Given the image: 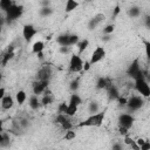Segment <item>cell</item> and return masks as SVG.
Masks as SVG:
<instances>
[{"mask_svg":"<svg viewBox=\"0 0 150 150\" xmlns=\"http://www.w3.org/2000/svg\"><path fill=\"white\" fill-rule=\"evenodd\" d=\"M105 117V110L103 111H97L94 114H90L84 121L80 122L76 127L77 128H84V127H101L103 124Z\"/></svg>","mask_w":150,"mask_h":150,"instance_id":"6da1fadb","label":"cell"},{"mask_svg":"<svg viewBox=\"0 0 150 150\" xmlns=\"http://www.w3.org/2000/svg\"><path fill=\"white\" fill-rule=\"evenodd\" d=\"M5 13H6V15H5V21H6L7 23H12V22H14L15 20H18V19L22 15V13H23V6L13 4Z\"/></svg>","mask_w":150,"mask_h":150,"instance_id":"7a4b0ae2","label":"cell"},{"mask_svg":"<svg viewBox=\"0 0 150 150\" xmlns=\"http://www.w3.org/2000/svg\"><path fill=\"white\" fill-rule=\"evenodd\" d=\"M127 73H128V75H129L131 79H134V80L139 79V77H145V73H144V70L142 69L138 59H135V60L131 62V64L128 67Z\"/></svg>","mask_w":150,"mask_h":150,"instance_id":"3957f363","label":"cell"},{"mask_svg":"<svg viewBox=\"0 0 150 150\" xmlns=\"http://www.w3.org/2000/svg\"><path fill=\"white\" fill-rule=\"evenodd\" d=\"M135 89L144 98H148L150 96V87L145 77H139L135 80Z\"/></svg>","mask_w":150,"mask_h":150,"instance_id":"277c9868","label":"cell"},{"mask_svg":"<svg viewBox=\"0 0 150 150\" xmlns=\"http://www.w3.org/2000/svg\"><path fill=\"white\" fill-rule=\"evenodd\" d=\"M143 98L144 97H142L141 95H132L129 98H127L125 105L130 111H137L144 105V100Z\"/></svg>","mask_w":150,"mask_h":150,"instance_id":"5b68a950","label":"cell"},{"mask_svg":"<svg viewBox=\"0 0 150 150\" xmlns=\"http://www.w3.org/2000/svg\"><path fill=\"white\" fill-rule=\"evenodd\" d=\"M69 70L71 73H80L83 70V60L80 54H73L69 60Z\"/></svg>","mask_w":150,"mask_h":150,"instance_id":"8992f818","label":"cell"},{"mask_svg":"<svg viewBox=\"0 0 150 150\" xmlns=\"http://www.w3.org/2000/svg\"><path fill=\"white\" fill-rule=\"evenodd\" d=\"M52 76H53V68L49 64L42 66L36 73V80H40V81H48L49 82Z\"/></svg>","mask_w":150,"mask_h":150,"instance_id":"52a82bcc","label":"cell"},{"mask_svg":"<svg viewBox=\"0 0 150 150\" xmlns=\"http://www.w3.org/2000/svg\"><path fill=\"white\" fill-rule=\"evenodd\" d=\"M55 122L63 129V130H69L73 129V123L70 121V116L66 115V114H57Z\"/></svg>","mask_w":150,"mask_h":150,"instance_id":"ba28073f","label":"cell"},{"mask_svg":"<svg viewBox=\"0 0 150 150\" xmlns=\"http://www.w3.org/2000/svg\"><path fill=\"white\" fill-rule=\"evenodd\" d=\"M104 57H105V49L101 46H97L93 50L89 62H90V64H95V63H98L100 61H102Z\"/></svg>","mask_w":150,"mask_h":150,"instance_id":"9c48e42d","label":"cell"},{"mask_svg":"<svg viewBox=\"0 0 150 150\" xmlns=\"http://www.w3.org/2000/svg\"><path fill=\"white\" fill-rule=\"evenodd\" d=\"M134 122H135V117L131 114L123 112L118 116V125L120 127H124L127 129H130L134 125Z\"/></svg>","mask_w":150,"mask_h":150,"instance_id":"30bf717a","label":"cell"},{"mask_svg":"<svg viewBox=\"0 0 150 150\" xmlns=\"http://www.w3.org/2000/svg\"><path fill=\"white\" fill-rule=\"evenodd\" d=\"M36 32H38V29H36L35 26L32 25V23H26V25H23V27H22V36H23V39H25L27 42H29V41L35 36Z\"/></svg>","mask_w":150,"mask_h":150,"instance_id":"8fae6325","label":"cell"},{"mask_svg":"<svg viewBox=\"0 0 150 150\" xmlns=\"http://www.w3.org/2000/svg\"><path fill=\"white\" fill-rule=\"evenodd\" d=\"M103 21H105V15L103 13H97L91 19H89V21H88V29L89 30L96 29Z\"/></svg>","mask_w":150,"mask_h":150,"instance_id":"7c38bea8","label":"cell"},{"mask_svg":"<svg viewBox=\"0 0 150 150\" xmlns=\"http://www.w3.org/2000/svg\"><path fill=\"white\" fill-rule=\"evenodd\" d=\"M49 82L48 81H40V80H35L33 82V94L35 95H41L43 94V91L48 88Z\"/></svg>","mask_w":150,"mask_h":150,"instance_id":"4fadbf2b","label":"cell"},{"mask_svg":"<svg viewBox=\"0 0 150 150\" xmlns=\"http://www.w3.org/2000/svg\"><path fill=\"white\" fill-rule=\"evenodd\" d=\"M14 105V100L11 95H5L2 98H1V107L2 109L5 110H9L11 108H13Z\"/></svg>","mask_w":150,"mask_h":150,"instance_id":"5bb4252c","label":"cell"},{"mask_svg":"<svg viewBox=\"0 0 150 150\" xmlns=\"http://www.w3.org/2000/svg\"><path fill=\"white\" fill-rule=\"evenodd\" d=\"M53 101H54V97H53V95H52V91L47 88V89L43 91V96H42L40 103H41V105H48V104H50Z\"/></svg>","mask_w":150,"mask_h":150,"instance_id":"9a60e30c","label":"cell"},{"mask_svg":"<svg viewBox=\"0 0 150 150\" xmlns=\"http://www.w3.org/2000/svg\"><path fill=\"white\" fill-rule=\"evenodd\" d=\"M111 84V81L108 79V77H98L97 81H96V88L97 89H107L109 86Z\"/></svg>","mask_w":150,"mask_h":150,"instance_id":"2e32d148","label":"cell"},{"mask_svg":"<svg viewBox=\"0 0 150 150\" xmlns=\"http://www.w3.org/2000/svg\"><path fill=\"white\" fill-rule=\"evenodd\" d=\"M107 91H108V96H109V100H112V101H115V100H117L118 97H120V91H118V89L111 83L108 88H107Z\"/></svg>","mask_w":150,"mask_h":150,"instance_id":"e0dca14e","label":"cell"},{"mask_svg":"<svg viewBox=\"0 0 150 150\" xmlns=\"http://www.w3.org/2000/svg\"><path fill=\"white\" fill-rule=\"evenodd\" d=\"M28 104H29L30 109H33V110H38V109L40 108V105H41L40 100H39V96L35 95V94L30 95V96H29V100H28Z\"/></svg>","mask_w":150,"mask_h":150,"instance_id":"ac0fdd59","label":"cell"},{"mask_svg":"<svg viewBox=\"0 0 150 150\" xmlns=\"http://www.w3.org/2000/svg\"><path fill=\"white\" fill-rule=\"evenodd\" d=\"M127 14H128V16H130V18H138V16L142 14V9H141L139 6L134 5V6H131V7L128 8Z\"/></svg>","mask_w":150,"mask_h":150,"instance_id":"d6986e66","label":"cell"},{"mask_svg":"<svg viewBox=\"0 0 150 150\" xmlns=\"http://www.w3.org/2000/svg\"><path fill=\"white\" fill-rule=\"evenodd\" d=\"M13 56H14V47L13 46H11L9 48H8V50L4 54V56H2V60H1V63H2V66H6L7 64V62L9 61V60H12L13 59Z\"/></svg>","mask_w":150,"mask_h":150,"instance_id":"ffe728a7","label":"cell"},{"mask_svg":"<svg viewBox=\"0 0 150 150\" xmlns=\"http://www.w3.org/2000/svg\"><path fill=\"white\" fill-rule=\"evenodd\" d=\"M56 42H57L60 46H67V47H70V46H69V34L63 33V34L57 35V38H56Z\"/></svg>","mask_w":150,"mask_h":150,"instance_id":"44dd1931","label":"cell"},{"mask_svg":"<svg viewBox=\"0 0 150 150\" xmlns=\"http://www.w3.org/2000/svg\"><path fill=\"white\" fill-rule=\"evenodd\" d=\"M77 7H79V2L76 0H67L66 5H64V11L67 13H70V12L75 11Z\"/></svg>","mask_w":150,"mask_h":150,"instance_id":"7402d4cb","label":"cell"},{"mask_svg":"<svg viewBox=\"0 0 150 150\" xmlns=\"http://www.w3.org/2000/svg\"><path fill=\"white\" fill-rule=\"evenodd\" d=\"M54 13V9L50 6H43L39 9V15L42 18H48Z\"/></svg>","mask_w":150,"mask_h":150,"instance_id":"603a6c76","label":"cell"},{"mask_svg":"<svg viewBox=\"0 0 150 150\" xmlns=\"http://www.w3.org/2000/svg\"><path fill=\"white\" fill-rule=\"evenodd\" d=\"M76 46H77V49H79V54H82V53L88 48L89 41H88V39H82V40H80V41L76 43Z\"/></svg>","mask_w":150,"mask_h":150,"instance_id":"cb8c5ba5","label":"cell"},{"mask_svg":"<svg viewBox=\"0 0 150 150\" xmlns=\"http://www.w3.org/2000/svg\"><path fill=\"white\" fill-rule=\"evenodd\" d=\"M43 49H45V43L42 41H35L33 43V46H32V52L34 54H38L40 52H43Z\"/></svg>","mask_w":150,"mask_h":150,"instance_id":"d4e9b609","label":"cell"},{"mask_svg":"<svg viewBox=\"0 0 150 150\" xmlns=\"http://www.w3.org/2000/svg\"><path fill=\"white\" fill-rule=\"evenodd\" d=\"M68 103H71V104H75V105H81V103H82V98H81V96L79 95V94H76V93H73L71 95H70V97H69V102Z\"/></svg>","mask_w":150,"mask_h":150,"instance_id":"484cf974","label":"cell"},{"mask_svg":"<svg viewBox=\"0 0 150 150\" xmlns=\"http://www.w3.org/2000/svg\"><path fill=\"white\" fill-rule=\"evenodd\" d=\"M77 109H79V107H77V105H75V104H71V103H68V104H67L66 115H68V116L73 117V116H75V114L77 112Z\"/></svg>","mask_w":150,"mask_h":150,"instance_id":"4316f807","label":"cell"},{"mask_svg":"<svg viewBox=\"0 0 150 150\" xmlns=\"http://www.w3.org/2000/svg\"><path fill=\"white\" fill-rule=\"evenodd\" d=\"M15 98H16V102H18L19 104H23V102H25L26 98H27L26 91H23V90H19V91L16 93V95H15Z\"/></svg>","mask_w":150,"mask_h":150,"instance_id":"83f0119b","label":"cell"},{"mask_svg":"<svg viewBox=\"0 0 150 150\" xmlns=\"http://www.w3.org/2000/svg\"><path fill=\"white\" fill-rule=\"evenodd\" d=\"M88 111H89L90 114H94V112L100 111V104H98L96 101L89 102V104H88Z\"/></svg>","mask_w":150,"mask_h":150,"instance_id":"f1b7e54d","label":"cell"},{"mask_svg":"<svg viewBox=\"0 0 150 150\" xmlns=\"http://www.w3.org/2000/svg\"><path fill=\"white\" fill-rule=\"evenodd\" d=\"M13 5V0H0V9L6 12Z\"/></svg>","mask_w":150,"mask_h":150,"instance_id":"f546056e","label":"cell"},{"mask_svg":"<svg viewBox=\"0 0 150 150\" xmlns=\"http://www.w3.org/2000/svg\"><path fill=\"white\" fill-rule=\"evenodd\" d=\"M79 88H80V80H79V79H74V80L70 82V84H69V89H70L73 93H76V91L79 90Z\"/></svg>","mask_w":150,"mask_h":150,"instance_id":"4dcf8cb0","label":"cell"},{"mask_svg":"<svg viewBox=\"0 0 150 150\" xmlns=\"http://www.w3.org/2000/svg\"><path fill=\"white\" fill-rule=\"evenodd\" d=\"M76 137V132L73 130V129H69V130H66V135H64V139L66 141H71Z\"/></svg>","mask_w":150,"mask_h":150,"instance_id":"1f68e13d","label":"cell"},{"mask_svg":"<svg viewBox=\"0 0 150 150\" xmlns=\"http://www.w3.org/2000/svg\"><path fill=\"white\" fill-rule=\"evenodd\" d=\"M80 41L79 35L76 34H69V46H74Z\"/></svg>","mask_w":150,"mask_h":150,"instance_id":"d6a6232c","label":"cell"},{"mask_svg":"<svg viewBox=\"0 0 150 150\" xmlns=\"http://www.w3.org/2000/svg\"><path fill=\"white\" fill-rule=\"evenodd\" d=\"M9 135L7 134V132H4V139H2V142L0 143V146L1 148H5V146H8L9 145Z\"/></svg>","mask_w":150,"mask_h":150,"instance_id":"836d02e7","label":"cell"},{"mask_svg":"<svg viewBox=\"0 0 150 150\" xmlns=\"http://www.w3.org/2000/svg\"><path fill=\"white\" fill-rule=\"evenodd\" d=\"M114 30H115V25L114 23H110V25H107L103 28V34H111Z\"/></svg>","mask_w":150,"mask_h":150,"instance_id":"e575fe53","label":"cell"},{"mask_svg":"<svg viewBox=\"0 0 150 150\" xmlns=\"http://www.w3.org/2000/svg\"><path fill=\"white\" fill-rule=\"evenodd\" d=\"M66 110H67V104H66V102L60 103L59 107H57V112H59V114H66Z\"/></svg>","mask_w":150,"mask_h":150,"instance_id":"d590c367","label":"cell"},{"mask_svg":"<svg viewBox=\"0 0 150 150\" xmlns=\"http://www.w3.org/2000/svg\"><path fill=\"white\" fill-rule=\"evenodd\" d=\"M150 149V143L149 141H144L141 145H139V150H149Z\"/></svg>","mask_w":150,"mask_h":150,"instance_id":"8d00e7d4","label":"cell"},{"mask_svg":"<svg viewBox=\"0 0 150 150\" xmlns=\"http://www.w3.org/2000/svg\"><path fill=\"white\" fill-rule=\"evenodd\" d=\"M29 125V122H28V120H26V118H23V120H20V122H19V127L20 128H27Z\"/></svg>","mask_w":150,"mask_h":150,"instance_id":"74e56055","label":"cell"},{"mask_svg":"<svg viewBox=\"0 0 150 150\" xmlns=\"http://www.w3.org/2000/svg\"><path fill=\"white\" fill-rule=\"evenodd\" d=\"M128 131H129V129H127V128H124V127H120V125H118V132H120V135L125 136V135H128Z\"/></svg>","mask_w":150,"mask_h":150,"instance_id":"f35d334b","label":"cell"},{"mask_svg":"<svg viewBox=\"0 0 150 150\" xmlns=\"http://www.w3.org/2000/svg\"><path fill=\"white\" fill-rule=\"evenodd\" d=\"M60 53H61V54H68V53H69V47H67V46H61V47H60Z\"/></svg>","mask_w":150,"mask_h":150,"instance_id":"ab89813d","label":"cell"},{"mask_svg":"<svg viewBox=\"0 0 150 150\" xmlns=\"http://www.w3.org/2000/svg\"><path fill=\"white\" fill-rule=\"evenodd\" d=\"M117 101H118L120 105H125V103H127V98H125V97H122L121 95H120V97L117 98Z\"/></svg>","mask_w":150,"mask_h":150,"instance_id":"60d3db41","label":"cell"},{"mask_svg":"<svg viewBox=\"0 0 150 150\" xmlns=\"http://www.w3.org/2000/svg\"><path fill=\"white\" fill-rule=\"evenodd\" d=\"M132 142H134V139H132V138H130V137H128V135H125V138H124V143H125L127 145H130Z\"/></svg>","mask_w":150,"mask_h":150,"instance_id":"b9f144b4","label":"cell"},{"mask_svg":"<svg viewBox=\"0 0 150 150\" xmlns=\"http://www.w3.org/2000/svg\"><path fill=\"white\" fill-rule=\"evenodd\" d=\"M6 95V89L4 87H0V100Z\"/></svg>","mask_w":150,"mask_h":150,"instance_id":"7bdbcfd3","label":"cell"},{"mask_svg":"<svg viewBox=\"0 0 150 150\" xmlns=\"http://www.w3.org/2000/svg\"><path fill=\"white\" fill-rule=\"evenodd\" d=\"M118 13H120V6H116V7H115V9H114V13H112V15H111V16H112V18H115V16H116Z\"/></svg>","mask_w":150,"mask_h":150,"instance_id":"ee69618b","label":"cell"},{"mask_svg":"<svg viewBox=\"0 0 150 150\" xmlns=\"http://www.w3.org/2000/svg\"><path fill=\"white\" fill-rule=\"evenodd\" d=\"M111 148H112V150H122L123 146H122V144H114Z\"/></svg>","mask_w":150,"mask_h":150,"instance_id":"f6af8a7d","label":"cell"},{"mask_svg":"<svg viewBox=\"0 0 150 150\" xmlns=\"http://www.w3.org/2000/svg\"><path fill=\"white\" fill-rule=\"evenodd\" d=\"M43 6H50V1L49 0H42L41 1V7Z\"/></svg>","mask_w":150,"mask_h":150,"instance_id":"bcb514c9","label":"cell"},{"mask_svg":"<svg viewBox=\"0 0 150 150\" xmlns=\"http://www.w3.org/2000/svg\"><path fill=\"white\" fill-rule=\"evenodd\" d=\"M90 66H91V64H90L89 61H88V62H84V63H83V69H84V70H88V69L90 68Z\"/></svg>","mask_w":150,"mask_h":150,"instance_id":"7dc6e473","label":"cell"},{"mask_svg":"<svg viewBox=\"0 0 150 150\" xmlns=\"http://www.w3.org/2000/svg\"><path fill=\"white\" fill-rule=\"evenodd\" d=\"M103 41H109L110 40V34H104V36L102 38Z\"/></svg>","mask_w":150,"mask_h":150,"instance_id":"c3c4849f","label":"cell"},{"mask_svg":"<svg viewBox=\"0 0 150 150\" xmlns=\"http://www.w3.org/2000/svg\"><path fill=\"white\" fill-rule=\"evenodd\" d=\"M145 26L150 27V18L149 16H145Z\"/></svg>","mask_w":150,"mask_h":150,"instance_id":"681fc988","label":"cell"},{"mask_svg":"<svg viewBox=\"0 0 150 150\" xmlns=\"http://www.w3.org/2000/svg\"><path fill=\"white\" fill-rule=\"evenodd\" d=\"M36 55H38V57H39L40 60H42V59H43V52H40V53H38Z\"/></svg>","mask_w":150,"mask_h":150,"instance_id":"f907efd6","label":"cell"},{"mask_svg":"<svg viewBox=\"0 0 150 150\" xmlns=\"http://www.w3.org/2000/svg\"><path fill=\"white\" fill-rule=\"evenodd\" d=\"M4 22H6V21H5V18H1V16H0V26H2Z\"/></svg>","mask_w":150,"mask_h":150,"instance_id":"816d5d0a","label":"cell"},{"mask_svg":"<svg viewBox=\"0 0 150 150\" xmlns=\"http://www.w3.org/2000/svg\"><path fill=\"white\" fill-rule=\"evenodd\" d=\"M2 139H4V131L0 132V143L2 142Z\"/></svg>","mask_w":150,"mask_h":150,"instance_id":"f5cc1de1","label":"cell"},{"mask_svg":"<svg viewBox=\"0 0 150 150\" xmlns=\"http://www.w3.org/2000/svg\"><path fill=\"white\" fill-rule=\"evenodd\" d=\"M2 131V121L0 120V132Z\"/></svg>","mask_w":150,"mask_h":150,"instance_id":"db71d44e","label":"cell"},{"mask_svg":"<svg viewBox=\"0 0 150 150\" xmlns=\"http://www.w3.org/2000/svg\"><path fill=\"white\" fill-rule=\"evenodd\" d=\"M1 79H2V74H1V71H0V81H1Z\"/></svg>","mask_w":150,"mask_h":150,"instance_id":"11a10c76","label":"cell"},{"mask_svg":"<svg viewBox=\"0 0 150 150\" xmlns=\"http://www.w3.org/2000/svg\"><path fill=\"white\" fill-rule=\"evenodd\" d=\"M1 30H2V26H0V33H1Z\"/></svg>","mask_w":150,"mask_h":150,"instance_id":"9f6ffc18","label":"cell"},{"mask_svg":"<svg viewBox=\"0 0 150 150\" xmlns=\"http://www.w3.org/2000/svg\"><path fill=\"white\" fill-rule=\"evenodd\" d=\"M86 1H91V0H86Z\"/></svg>","mask_w":150,"mask_h":150,"instance_id":"6f0895ef","label":"cell"}]
</instances>
